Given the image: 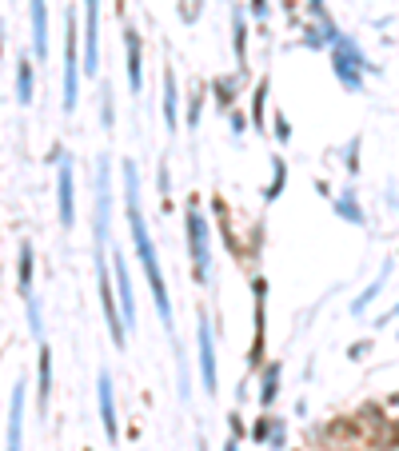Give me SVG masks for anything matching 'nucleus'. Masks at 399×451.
<instances>
[{
	"label": "nucleus",
	"instance_id": "nucleus-1",
	"mask_svg": "<svg viewBox=\"0 0 399 451\" xmlns=\"http://www.w3.org/2000/svg\"><path fill=\"white\" fill-rule=\"evenodd\" d=\"M124 192H128V224H132V240H136V252H140V264L148 272V284H152V300L160 307V324L172 328V307H168V284L160 276V260H156V248H152V236H148V224L140 216V196H136V168L124 164Z\"/></svg>",
	"mask_w": 399,
	"mask_h": 451
},
{
	"label": "nucleus",
	"instance_id": "nucleus-2",
	"mask_svg": "<svg viewBox=\"0 0 399 451\" xmlns=\"http://www.w3.org/2000/svg\"><path fill=\"white\" fill-rule=\"evenodd\" d=\"M188 244H192V260H196V276L208 280L212 272V252H208V224L200 216L196 208L188 204Z\"/></svg>",
	"mask_w": 399,
	"mask_h": 451
},
{
	"label": "nucleus",
	"instance_id": "nucleus-3",
	"mask_svg": "<svg viewBox=\"0 0 399 451\" xmlns=\"http://www.w3.org/2000/svg\"><path fill=\"white\" fill-rule=\"evenodd\" d=\"M332 40H336V72H339V80L360 92V68H367V61L360 56V49H355L351 40H339V32Z\"/></svg>",
	"mask_w": 399,
	"mask_h": 451
},
{
	"label": "nucleus",
	"instance_id": "nucleus-4",
	"mask_svg": "<svg viewBox=\"0 0 399 451\" xmlns=\"http://www.w3.org/2000/svg\"><path fill=\"white\" fill-rule=\"evenodd\" d=\"M84 72L96 76V44H100V0H84Z\"/></svg>",
	"mask_w": 399,
	"mask_h": 451
},
{
	"label": "nucleus",
	"instance_id": "nucleus-5",
	"mask_svg": "<svg viewBox=\"0 0 399 451\" xmlns=\"http://www.w3.org/2000/svg\"><path fill=\"white\" fill-rule=\"evenodd\" d=\"M200 371H204V388L216 391V343H212V328L200 324Z\"/></svg>",
	"mask_w": 399,
	"mask_h": 451
},
{
	"label": "nucleus",
	"instance_id": "nucleus-6",
	"mask_svg": "<svg viewBox=\"0 0 399 451\" xmlns=\"http://www.w3.org/2000/svg\"><path fill=\"white\" fill-rule=\"evenodd\" d=\"M8 451H25V383L13 391V419H8Z\"/></svg>",
	"mask_w": 399,
	"mask_h": 451
},
{
	"label": "nucleus",
	"instance_id": "nucleus-7",
	"mask_svg": "<svg viewBox=\"0 0 399 451\" xmlns=\"http://www.w3.org/2000/svg\"><path fill=\"white\" fill-rule=\"evenodd\" d=\"M112 260H116V288H120V316H124V324L132 328V324H136V300H132L128 264H124V256H112Z\"/></svg>",
	"mask_w": 399,
	"mask_h": 451
},
{
	"label": "nucleus",
	"instance_id": "nucleus-8",
	"mask_svg": "<svg viewBox=\"0 0 399 451\" xmlns=\"http://www.w3.org/2000/svg\"><path fill=\"white\" fill-rule=\"evenodd\" d=\"M100 419H104V431H108V439H116V400H112V376L108 371H100Z\"/></svg>",
	"mask_w": 399,
	"mask_h": 451
},
{
	"label": "nucleus",
	"instance_id": "nucleus-9",
	"mask_svg": "<svg viewBox=\"0 0 399 451\" xmlns=\"http://www.w3.org/2000/svg\"><path fill=\"white\" fill-rule=\"evenodd\" d=\"M56 192H60V204H56V208H60V224H64V228H72V216H76V212H72V164H68V160L60 164Z\"/></svg>",
	"mask_w": 399,
	"mask_h": 451
},
{
	"label": "nucleus",
	"instance_id": "nucleus-10",
	"mask_svg": "<svg viewBox=\"0 0 399 451\" xmlns=\"http://www.w3.org/2000/svg\"><path fill=\"white\" fill-rule=\"evenodd\" d=\"M32 4V40H37V56L44 61L48 56V8L44 0H28Z\"/></svg>",
	"mask_w": 399,
	"mask_h": 451
},
{
	"label": "nucleus",
	"instance_id": "nucleus-11",
	"mask_svg": "<svg viewBox=\"0 0 399 451\" xmlns=\"http://www.w3.org/2000/svg\"><path fill=\"white\" fill-rule=\"evenodd\" d=\"M124 49H128V84L140 88V37L132 28L124 32Z\"/></svg>",
	"mask_w": 399,
	"mask_h": 451
},
{
	"label": "nucleus",
	"instance_id": "nucleus-12",
	"mask_svg": "<svg viewBox=\"0 0 399 451\" xmlns=\"http://www.w3.org/2000/svg\"><path fill=\"white\" fill-rule=\"evenodd\" d=\"M76 84H80V68H76L72 52H68V64H64V112L76 108Z\"/></svg>",
	"mask_w": 399,
	"mask_h": 451
},
{
	"label": "nucleus",
	"instance_id": "nucleus-13",
	"mask_svg": "<svg viewBox=\"0 0 399 451\" xmlns=\"http://www.w3.org/2000/svg\"><path fill=\"white\" fill-rule=\"evenodd\" d=\"M16 92H20V104H32V61H20L16 68Z\"/></svg>",
	"mask_w": 399,
	"mask_h": 451
},
{
	"label": "nucleus",
	"instance_id": "nucleus-14",
	"mask_svg": "<svg viewBox=\"0 0 399 451\" xmlns=\"http://www.w3.org/2000/svg\"><path fill=\"white\" fill-rule=\"evenodd\" d=\"M387 272H391V268H387V264H384V272L375 276V284H372V288H367V292L360 296V300H355V304H351V312H363V307H367V304H372V300H375V296H379V288H384V280H387Z\"/></svg>",
	"mask_w": 399,
	"mask_h": 451
},
{
	"label": "nucleus",
	"instance_id": "nucleus-15",
	"mask_svg": "<svg viewBox=\"0 0 399 451\" xmlns=\"http://www.w3.org/2000/svg\"><path fill=\"white\" fill-rule=\"evenodd\" d=\"M20 288H25V296L32 288V248L28 244H20Z\"/></svg>",
	"mask_w": 399,
	"mask_h": 451
},
{
	"label": "nucleus",
	"instance_id": "nucleus-16",
	"mask_svg": "<svg viewBox=\"0 0 399 451\" xmlns=\"http://www.w3.org/2000/svg\"><path fill=\"white\" fill-rule=\"evenodd\" d=\"M164 116H168V128H176V80L172 76H168V80H164Z\"/></svg>",
	"mask_w": 399,
	"mask_h": 451
},
{
	"label": "nucleus",
	"instance_id": "nucleus-17",
	"mask_svg": "<svg viewBox=\"0 0 399 451\" xmlns=\"http://www.w3.org/2000/svg\"><path fill=\"white\" fill-rule=\"evenodd\" d=\"M339 216L351 220V224H363V212H360V204H355V200H339Z\"/></svg>",
	"mask_w": 399,
	"mask_h": 451
},
{
	"label": "nucleus",
	"instance_id": "nucleus-18",
	"mask_svg": "<svg viewBox=\"0 0 399 451\" xmlns=\"http://www.w3.org/2000/svg\"><path fill=\"white\" fill-rule=\"evenodd\" d=\"M263 92H268V80L260 84V92H256V100H251V120H256V132H260V124H263Z\"/></svg>",
	"mask_w": 399,
	"mask_h": 451
},
{
	"label": "nucleus",
	"instance_id": "nucleus-19",
	"mask_svg": "<svg viewBox=\"0 0 399 451\" xmlns=\"http://www.w3.org/2000/svg\"><path fill=\"white\" fill-rule=\"evenodd\" d=\"M48 400V352L40 355V403Z\"/></svg>",
	"mask_w": 399,
	"mask_h": 451
},
{
	"label": "nucleus",
	"instance_id": "nucleus-20",
	"mask_svg": "<svg viewBox=\"0 0 399 451\" xmlns=\"http://www.w3.org/2000/svg\"><path fill=\"white\" fill-rule=\"evenodd\" d=\"M236 56L244 61V13H236Z\"/></svg>",
	"mask_w": 399,
	"mask_h": 451
},
{
	"label": "nucleus",
	"instance_id": "nucleus-21",
	"mask_svg": "<svg viewBox=\"0 0 399 451\" xmlns=\"http://www.w3.org/2000/svg\"><path fill=\"white\" fill-rule=\"evenodd\" d=\"M275 395V367H268V376H263V403Z\"/></svg>",
	"mask_w": 399,
	"mask_h": 451
},
{
	"label": "nucleus",
	"instance_id": "nucleus-22",
	"mask_svg": "<svg viewBox=\"0 0 399 451\" xmlns=\"http://www.w3.org/2000/svg\"><path fill=\"white\" fill-rule=\"evenodd\" d=\"M251 8H256V16H263V13H268V4H263V0H251Z\"/></svg>",
	"mask_w": 399,
	"mask_h": 451
},
{
	"label": "nucleus",
	"instance_id": "nucleus-23",
	"mask_svg": "<svg viewBox=\"0 0 399 451\" xmlns=\"http://www.w3.org/2000/svg\"><path fill=\"white\" fill-rule=\"evenodd\" d=\"M320 4H324V0H308V8H315V13H320Z\"/></svg>",
	"mask_w": 399,
	"mask_h": 451
},
{
	"label": "nucleus",
	"instance_id": "nucleus-24",
	"mask_svg": "<svg viewBox=\"0 0 399 451\" xmlns=\"http://www.w3.org/2000/svg\"><path fill=\"white\" fill-rule=\"evenodd\" d=\"M391 316H399V304H395V307H391Z\"/></svg>",
	"mask_w": 399,
	"mask_h": 451
}]
</instances>
